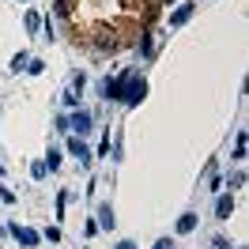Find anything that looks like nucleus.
Instances as JSON below:
<instances>
[{"instance_id": "f257e3e1", "label": "nucleus", "mask_w": 249, "mask_h": 249, "mask_svg": "<svg viewBox=\"0 0 249 249\" xmlns=\"http://www.w3.org/2000/svg\"><path fill=\"white\" fill-rule=\"evenodd\" d=\"M162 4L174 0H57V16L68 19L76 42L117 53L147 34Z\"/></svg>"}, {"instance_id": "f03ea898", "label": "nucleus", "mask_w": 249, "mask_h": 249, "mask_svg": "<svg viewBox=\"0 0 249 249\" xmlns=\"http://www.w3.org/2000/svg\"><path fill=\"white\" fill-rule=\"evenodd\" d=\"M231 208H234L231 196H223V200H219V219H227V215H231Z\"/></svg>"}]
</instances>
